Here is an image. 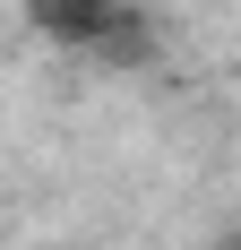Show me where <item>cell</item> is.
Returning <instances> with one entry per match:
<instances>
[{
	"label": "cell",
	"mask_w": 241,
	"mask_h": 250,
	"mask_svg": "<svg viewBox=\"0 0 241 250\" xmlns=\"http://www.w3.org/2000/svg\"><path fill=\"white\" fill-rule=\"evenodd\" d=\"M26 26L69 52H103V61H146V26L129 0H26Z\"/></svg>",
	"instance_id": "1"
}]
</instances>
